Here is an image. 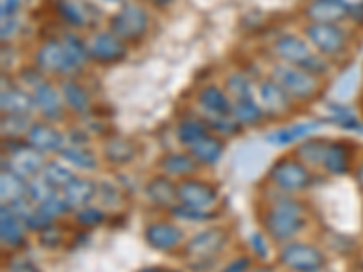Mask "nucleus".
Masks as SVG:
<instances>
[{
  "label": "nucleus",
  "instance_id": "nucleus-1",
  "mask_svg": "<svg viewBox=\"0 0 363 272\" xmlns=\"http://www.w3.org/2000/svg\"><path fill=\"white\" fill-rule=\"evenodd\" d=\"M269 76L274 82L280 84L285 93L296 103L314 102L318 96L322 95L323 79L309 73L303 67L294 66V64H272L271 71H269Z\"/></svg>",
  "mask_w": 363,
  "mask_h": 272
},
{
  "label": "nucleus",
  "instance_id": "nucleus-2",
  "mask_svg": "<svg viewBox=\"0 0 363 272\" xmlns=\"http://www.w3.org/2000/svg\"><path fill=\"white\" fill-rule=\"evenodd\" d=\"M151 13L142 2H125L108 18V29L128 45L140 44L151 31Z\"/></svg>",
  "mask_w": 363,
  "mask_h": 272
},
{
  "label": "nucleus",
  "instance_id": "nucleus-3",
  "mask_svg": "<svg viewBox=\"0 0 363 272\" xmlns=\"http://www.w3.org/2000/svg\"><path fill=\"white\" fill-rule=\"evenodd\" d=\"M33 66L38 67L45 76H58L60 80L77 79L82 73V67L77 66L69 57L60 37H50L38 44L33 55Z\"/></svg>",
  "mask_w": 363,
  "mask_h": 272
},
{
  "label": "nucleus",
  "instance_id": "nucleus-4",
  "mask_svg": "<svg viewBox=\"0 0 363 272\" xmlns=\"http://www.w3.org/2000/svg\"><path fill=\"white\" fill-rule=\"evenodd\" d=\"M303 223V209L294 200L277 202L267 210L264 220L265 231L274 242H287L294 238L301 231Z\"/></svg>",
  "mask_w": 363,
  "mask_h": 272
},
{
  "label": "nucleus",
  "instance_id": "nucleus-5",
  "mask_svg": "<svg viewBox=\"0 0 363 272\" xmlns=\"http://www.w3.org/2000/svg\"><path fill=\"white\" fill-rule=\"evenodd\" d=\"M301 35L307 38L314 51L325 58H338L349 50L351 35L342 24H307Z\"/></svg>",
  "mask_w": 363,
  "mask_h": 272
},
{
  "label": "nucleus",
  "instance_id": "nucleus-6",
  "mask_svg": "<svg viewBox=\"0 0 363 272\" xmlns=\"http://www.w3.org/2000/svg\"><path fill=\"white\" fill-rule=\"evenodd\" d=\"M89 62L96 66H116L129 55V45L109 29H100L87 38Z\"/></svg>",
  "mask_w": 363,
  "mask_h": 272
},
{
  "label": "nucleus",
  "instance_id": "nucleus-7",
  "mask_svg": "<svg viewBox=\"0 0 363 272\" xmlns=\"http://www.w3.org/2000/svg\"><path fill=\"white\" fill-rule=\"evenodd\" d=\"M256 98L267 118H287L296 111V102L269 74L256 82Z\"/></svg>",
  "mask_w": 363,
  "mask_h": 272
},
{
  "label": "nucleus",
  "instance_id": "nucleus-8",
  "mask_svg": "<svg viewBox=\"0 0 363 272\" xmlns=\"http://www.w3.org/2000/svg\"><path fill=\"white\" fill-rule=\"evenodd\" d=\"M9 153V169L13 173L21 174L22 178H31L37 176L44 169V157L42 151L31 147L28 142H22L21 138H11L4 144Z\"/></svg>",
  "mask_w": 363,
  "mask_h": 272
},
{
  "label": "nucleus",
  "instance_id": "nucleus-9",
  "mask_svg": "<svg viewBox=\"0 0 363 272\" xmlns=\"http://www.w3.org/2000/svg\"><path fill=\"white\" fill-rule=\"evenodd\" d=\"M31 95H33L35 111L42 116L44 122L55 124V122H60V120L66 118L67 108L58 84L51 82L50 79L44 80L40 86L31 91Z\"/></svg>",
  "mask_w": 363,
  "mask_h": 272
},
{
  "label": "nucleus",
  "instance_id": "nucleus-10",
  "mask_svg": "<svg viewBox=\"0 0 363 272\" xmlns=\"http://www.w3.org/2000/svg\"><path fill=\"white\" fill-rule=\"evenodd\" d=\"M280 261L293 272H316L323 267L325 258L314 245L293 242L281 247Z\"/></svg>",
  "mask_w": 363,
  "mask_h": 272
},
{
  "label": "nucleus",
  "instance_id": "nucleus-11",
  "mask_svg": "<svg viewBox=\"0 0 363 272\" xmlns=\"http://www.w3.org/2000/svg\"><path fill=\"white\" fill-rule=\"evenodd\" d=\"M271 181L284 191H301L311 183L307 167L298 158H284L271 169Z\"/></svg>",
  "mask_w": 363,
  "mask_h": 272
},
{
  "label": "nucleus",
  "instance_id": "nucleus-12",
  "mask_svg": "<svg viewBox=\"0 0 363 272\" xmlns=\"http://www.w3.org/2000/svg\"><path fill=\"white\" fill-rule=\"evenodd\" d=\"M271 50L272 55L278 58V62L294 64V66L306 64L314 53L307 38L298 33H284L277 37V40L272 42Z\"/></svg>",
  "mask_w": 363,
  "mask_h": 272
},
{
  "label": "nucleus",
  "instance_id": "nucleus-13",
  "mask_svg": "<svg viewBox=\"0 0 363 272\" xmlns=\"http://www.w3.org/2000/svg\"><path fill=\"white\" fill-rule=\"evenodd\" d=\"M218 200V191L202 180H184L178 183V202L191 209L207 210Z\"/></svg>",
  "mask_w": 363,
  "mask_h": 272
},
{
  "label": "nucleus",
  "instance_id": "nucleus-14",
  "mask_svg": "<svg viewBox=\"0 0 363 272\" xmlns=\"http://www.w3.org/2000/svg\"><path fill=\"white\" fill-rule=\"evenodd\" d=\"M57 17L74 31L93 28L96 21V9L82 0H62L55 4Z\"/></svg>",
  "mask_w": 363,
  "mask_h": 272
},
{
  "label": "nucleus",
  "instance_id": "nucleus-15",
  "mask_svg": "<svg viewBox=\"0 0 363 272\" xmlns=\"http://www.w3.org/2000/svg\"><path fill=\"white\" fill-rule=\"evenodd\" d=\"M307 24H342L351 18V13L343 2L329 0H309L301 11Z\"/></svg>",
  "mask_w": 363,
  "mask_h": 272
},
{
  "label": "nucleus",
  "instance_id": "nucleus-16",
  "mask_svg": "<svg viewBox=\"0 0 363 272\" xmlns=\"http://www.w3.org/2000/svg\"><path fill=\"white\" fill-rule=\"evenodd\" d=\"M196 106L203 116H229L233 115V100L229 98L223 86L206 84L196 91Z\"/></svg>",
  "mask_w": 363,
  "mask_h": 272
},
{
  "label": "nucleus",
  "instance_id": "nucleus-17",
  "mask_svg": "<svg viewBox=\"0 0 363 272\" xmlns=\"http://www.w3.org/2000/svg\"><path fill=\"white\" fill-rule=\"evenodd\" d=\"M0 111L2 115H24L31 116L35 111V102L31 91L18 82L2 84L0 91Z\"/></svg>",
  "mask_w": 363,
  "mask_h": 272
},
{
  "label": "nucleus",
  "instance_id": "nucleus-18",
  "mask_svg": "<svg viewBox=\"0 0 363 272\" xmlns=\"http://www.w3.org/2000/svg\"><path fill=\"white\" fill-rule=\"evenodd\" d=\"M60 93L66 102L67 113H73L77 116H86L93 111V96H91L89 89L79 82L77 79H62L58 82Z\"/></svg>",
  "mask_w": 363,
  "mask_h": 272
},
{
  "label": "nucleus",
  "instance_id": "nucleus-19",
  "mask_svg": "<svg viewBox=\"0 0 363 272\" xmlns=\"http://www.w3.org/2000/svg\"><path fill=\"white\" fill-rule=\"evenodd\" d=\"M227 244V232L220 227H211L206 231L194 234L186 244V254L193 258H211L218 254Z\"/></svg>",
  "mask_w": 363,
  "mask_h": 272
},
{
  "label": "nucleus",
  "instance_id": "nucleus-20",
  "mask_svg": "<svg viewBox=\"0 0 363 272\" xmlns=\"http://www.w3.org/2000/svg\"><path fill=\"white\" fill-rule=\"evenodd\" d=\"M144 238L149 244V247L157 249V251H173L184 239V231L174 223L157 222L145 227Z\"/></svg>",
  "mask_w": 363,
  "mask_h": 272
},
{
  "label": "nucleus",
  "instance_id": "nucleus-21",
  "mask_svg": "<svg viewBox=\"0 0 363 272\" xmlns=\"http://www.w3.org/2000/svg\"><path fill=\"white\" fill-rule=\"evenodd\" d=\"M26 142L42 153H50L64 147V135L51 122H33L26 135Z\"/></svg>",
  "mask_w": 363,
  "mask_h": 272
},
{
  "label": "nucleus",
  "instance_id": "nucleus-22",
  "mask_svg": "<svg viewBox=\"0 0 363 272\" xmlns=\"http://www.w3.org/2000/svg\"><path fill=\"white\" fill-rule=\"evenodd\" d=\"M320 125H322V122H296V124L269 132L265 140L271 145H289L294 144V142L306 140L307 136H311L314 131L320 129Z\"/></svg>",
  "mask_w": 363,
  "mask_h": 272
},
{
  "label": "nucleus",
  "instance_id": "nucleus-23",
  "mask_svg": "<svg viewBox=\"0 0 363 272\" xmlns=\"http://www.w3.org/2000/svg\"><path fill=\"white\" fill-rule=\"evenodd\" d=\"M104 158L113 165H125L129 162L135 160L138 154V147L131 138H124V136H113L104 142Z\"/></svg>",
  "mask_w": 363,
  "mask_h": 272
},
{
  "label": "nucleus",
  "instance_id": "nucleus-24",
  "mask_svg": "<svg viewBox=\"0 0 363 272\" xmlns=\"http://www.w3.org/2000/svg\"><path fill=\"white\" fill-rule=\"evenodd\" d=\"M95 181H91L89 178L74 176L62 189L64 200H66L71 209H84V207H87V203L95 198Z\"/></svg>",
  "mask_w": 363,
  "mask_h": 272
},
{
  "label": "nucleus",
  "instance_id": "nucleus-25",
  "mask_svg": "<svg viewBox=\"0 0 363 272\" xmlns=\"http://www.w3.org/2000/svg\"><path fill=\"white\" fill-rule=\"evenodd\" d=\"M223 89L227 91V95L233 102H240V100L255 98L256 96V84L252 79L244 71L235 69L231 73L225 74L223 80Z\"/></svg>",
  "mask_w": 363,
  "mask_h": 272
},
{
  "label": "nucleus",
  "instance_id": "nucleus-26",
  "mask_svg": "<svg viewBox=\"0 0 363 272\" xmlns=\"http://www.w3.org/2000/svg\"><path fill=\"white\" fill-rule=\"evenodd\" d=\"M145 194H147V198L153 203H157V205L171 207V209H173L174 203L178 202V186H174L173 181L167 180L165 176H158L147 181Z\"/></svg>",
  "mask_w": 363,
  "mask_h": 272
},
{
  "label": "nucleus",
  "instance_id": "nucleus-27",
  "mask_svg": "<svg viewBox=\"0 0 363 272\" xmlns=\"http://www.w3.org/2000/svg\"><path fill=\"white\" fill-rule=\"evenodd\" d=\"M0 238L2 244L8 247H17L22 244L24 234H22V222L17 218L9 205H2L0 209Z\"/></svg>",
  "mask_w": 363,
  "mask_h": 272
},
{
  "label": "nucleus",
  "instance_id": "nucleus-28",
  "mask_svg": "<svg viewBox=\"0 0 363 272\" xmlns=\"http://www.w3.org/2000/svg\"><path fill=\"white\" fill-rule=\"evenodd\" d=\"M191 154L199 164L206 165H215L216 162L222 158L223 154V142L220 140L218 136L207 135L203 136L202 140L191 145Z\"/></svg>",
  "mask_w": 363,
  "mask_h": 272
},
{
  "label": "nucleus",
  "instance_id": "nucleus-29",
  "mask_svg": "<svg viewBox=\"0 0 363 272\" xmlns=\"http://www.w3.org/2000/svg\"><path fill=\"white\" fill-rule=\"evenodd\" d=\"M233 116L242 128H252V125L262 124L264 118H267L256 96L255 98L233 102Z\"/></svg>",
  "mask_w": 363,
  "mask_h": 272
},
{
  "label": "nucleus",
  "instance_id": "nucleus-30",
  "mask_svg": "<svg viewBox=\"0 0 363 272\" xmlns=\"http://www.w3.org/2000/svg\"><path fill=\"white\" fill-rule=\"evenodd\" d=\"M330 142L323 140V138H306L296 147L294 154L298 160L306 165H323V158L327 154Z\"/></svg>",
  "mask_w": 363,
  "mask_h": 272
},
{
  "label": "nucleus",
  "instance_id": "nucleus-31",
  "mask_svg": "<svg viewBox=\"0 0 363 272\" xmlns=\"http://www.w3.org/2000/svg\"><path fill=\"white\" fill-rule=\"evenodd\" d=\"M211 135V129L203 118H184L180 124L177 125V138L180 144L191 147L199 140H202L203 136Z\"/></svg>",
  "mask_w": 363,
  "mask_h": 272
},
{
  "label": "nucleus",
  "instance_id": "nucleus-32",
  "mask_svg": "<svg viewBox=\"0 0 363 272\" xmlns=\"http://www.w3.org/2000/svg\"><path fill=\"white\" fill-rule=\"evenodd\" d=\"M0 194H2V202H15V200H21L24 196H28V183H26V178H22L21 174L13 173L11 169L2 171V176H0Z\"/></svg>",
  "mask_w": 363,
  "mask_h": 272
},
{
  "label": "nucleus",
  "instance_id": "nucleus-33",
  "mask_svg": "<svg viewBox=\"0 0 363 272\" xmlns=\"http://www.w3.org/2000/svg\"><path fill=\"white\" fill-rule=\"evenodd\" d=\"M160 167L165 174H173V176H187L193 174L199 169V162L194 160L193 154L184 153H171L165 154L160 160Z\"/></svg>",
  "mask_w": 363,
  "mask_h": 272
},
{
  "label": "nucleus",
  "instance_id": "nucleus-34",
  "mask_svg": "<svg viewBox=\"0 0 363 272\" xmlns=\"http://www.w3.org/2000/svg\"><path fill=\"white\" fill-rule=\"evenodd\" d=\"M60 157L62 160H66L67 164L74 165L77 169H82V171H93L96 169V157L91 151H87L84 145H67V147H62L60 151Z\"/></svg>",
  "mask_w": 363,
  "mask_h": 272
},
{
  "label": "nucleus",
  "instance_id": "nucleus-35",
  "mask_svg": "<svg viewBox=\"0 0 363 272\" xmlns=\"http://www.w3.org/2000/svg\"><path fill=\"white\" fill-rule=\"evenodd\" d=\"M323 167L333 174H345L349 171V151L343 142H330L323 158Z\"/></svg>",
  "mask_w": 363,
  "mask_h": 272
},
{
  "label": "nucleus",
  "instance_id": "nucleus-36",
  "mask_svg": "<svg viewBox=\"0 0 363 272\" xmlns=\"http://www.w3.org/2000/svg\"><path fill=\"white\" fill-rule=\"evenodd\" d=\"M60 40H62L69 57L77 62V66L84 69L87 64H91L89 53H87V38H82L79 33H73V31H67V33L60 35Z\"/></svg>",
  "mask_w": 363,
  "mask_h": 272
},
{
  "label": "nucleus",
  "instance_id": "nucleus-37",
  "mask_svg": "<svg viewBox=\"0 0 363 272\" xmlns=\"http://www.w3.org/2000/svg\"><path fill=\"white\" fill-rule=\"evenodd\" d=\"M31 124H33V122H29V116L2 115L0 131H2V136H4V138L11 140V138H21L22 135H28Z\"/></svg>",
  "mask_w": 363,
  "mask_h": 272
},
{
  "label": "nucleus",
  "instance_id": "nucleus-38",
  "mask_svg": "<svg viewBox=\"0 0 363 272\" xmlns=\"http://www.w3.org/2000/svg\"><path fill=\"white\" fill-rule=\"evenodd\" d=\"M40 176L44 178L50 186H53L55 189H64V187L73 180V173H71L67 167L60 165L58 162H50V164L44 165Z\"/></svg>",
  "mask_w": 363,
  "mask_h": 272
},
{
  "label": "nucleus",
  "instance_id": "nucleus-39",
  "mask_svg": "<svg viewBox=\"0 0 363 272\" xmlns=\"http://www.w3.org/2000/svg\"><path fill=\"white\" fill-rule=\"evenodd\" d=\"M202 118L206 120L211 131L220 132V135L233 136V135H236V132L242 131V125L236 122L235 116L233 115H229V116H202Z\"/></svg>",
  "mask_w": 363,
  "mask_h": 272
},
{
  "label": "nucleus",
  "instance_id": "nucleus-40",
  "mask_svg": "<svg viewBox=\"0 0 363 272\" xmlns=\"http://www.w3.org/2000/svg\"><path fill=\"white\" fill-rule=\"evenodd\" d=\"M55 191H57V189H55L53 186H50V183H48V181H45L42 176L35 178L31 183H28L29 200H31V202H35V203H38V205H40V203H44L45 200L50 198V196H53Z\"/></svg>",
  "mask_w": 363,
  "mask_h": 272
},
{
  "label": "nucleus",
  "instance_id": "nucleus-41",
  "mask_svg": "<svg viewBox=\"0 0 363 272\" xmlns=\"http://www.w3.org/2000/svg\"><path fill=\"white\" fill-rule=\"evenodd\" d=\"M67 207L69 205H67V202L64 200L62 194L55 193L53 196H50V198L45 200L44 203H40V205H38V209H40L42 212H44V215L48 216L50 220H55V218H58V216H62L64 212L67 210Z\"/></svg>",
  "mask_w": 363,
  "mask_h": 272
},
{
  "label": "nucleus",
  "instance_id": "nucleus-42",
  "mask_svg": "<svg viewBox=\"0 0 363 272\" xmlns=\"http://www.w3.org/2000/svg\"><path fill=\"white\" fill-rule=\"evenodd\" d=\"M44 80H48L45 79V74L42 73L38 67H35L33 64L28 67H24V69H21V73H18V84H21V86H24L26 89H29V91H33L35 87L40 86Z\"/></svg>",
  "mask_w": 363,
  "mask_h": 272
},
{
  "label": "nucleus",
  "instance_id": "nucleus-43",
  "mask_svg": "<svg viewBox=\"0 0 363 272\" xmlns=\"http://www.w3.org/2000/svg\"><path fill=\"white\" fill-rule=\"evenodd\" d=\"M38 242H40L42 247H45V249H57L58 245L64 242L62 229L57 225L45 227L44 231L38 232Z\"/></svg>",
  "mask_w": 363,
  "mask_h": 272
},
{
  "label": "nucleus",
  "instance_id": "nucleus-44",
  "mask_svg": "<svg viewBox=\"0 0 363 272\" xmlns=\"http://www.w3.org/2000/svg\"><path fill=\"white\" fill-rule=\"evenodd\" d=\"M300 67H303V69L309 71V73L316 74V76H320V79H323V76H325V74H329V71H330L329 58L322 57V55H318L316 51H314L313 57H311L306 64H301Z\"/></svg>",
  "mask_w": 363,
  "mask_h": 272
},
{
  "label": "nucleus",
  "instance_id": "nucleus-45",
  "mask_svg": "<svg viewBox=\"0 0 363 272\" xmlns=\"http://www.w3.org/2000/svg\"><path fill=\"white\" fill-rule=\"evenodd\" d=\"M77 222L82 227H96L104 222V212L96 207H84L77 212Z\"/></svg>",
  "mask_w": 363,
  "mask_h": 272
},
{
  "label": "nucleus",
  "instance_id": "nucleus-46",
  "mask_svg": "<svg viewBox=\"0 0 363 272\" xmlns=\"http://www.w3.org/2000/svg\"><path fill=\"white\" fill-rule=\"evenodd\" d=\"M9 272H40L33 261L26 260V258H15L9 261Z\"/></svg>",
  "mask_w": 363,
  "mask_h": 272
},
{
  "label": "nucleus",
  "instance_id": "nucleus-47",
  "mask_svg": "<svg viewBox=\"0 0 363 272\" xmlns=\"http://www.w3.org/2000/svg\"><path fill=\"white\" fill-rule=\"evenodd\" d=\"M249 267H251V260H249L247 256H242V258L233 260L222 272H247Z\"/></svg>",
  "mask_w": 363,
  "mask_h": 272
},
{
  "label": "nucleus",
  "instance_id": "nucleus-48",
  "mask_svg": "<svg viewBox=\"0 0 363 272\" xmlns=\"http://www.w3.org/2000/svg\"><path fill=\"white\" fill-rule=\"evenodd\" d=\"M21 2H22V0H2V8H0V15H2V21L13 18V15L17 13Z\"/></svg>",
  "mask_w": 363,
  "mask_h": 272
},
{
  "label": "nucleus",
  "instance_id": "nucleus-49",
  "mask_svg": "<svg viewBox=\"0 0 363 272\" xmlns=\"http://www.w3.org/2000/svg\"><path fill=\"white\" fill-rule=\"evenodd\" d=\"M251 244L252 247H255V252H258L260 258H265V256H267V245H265V239L262 238L260 234H252Z\"/></svg>",
  "mask_w": 363,
  "mask_h": 272
},
{
  "label": "nucleus",
  "instance_id": "nucleus-50",
  "mask_svg": "<svg viewBox=\"0 0 363 272\" xmlns=\"http://www.w3.org/2000/svg\"><path fill=\"white\" fill-rule=\"evenodd\" d=\"M142 2H144V4H147L149 8L160 9V11H162V9L171 8V6H173L177 0H142Z\"/></svg>",
  "mask_w": 363,
  "mask_h": 272
},
{
  "label": "nucleus",
  "instance_id": "nucleus-51",
  "mask_svg": "<svg viewBox=\"0 0 363 272\" xmlns=\"http://www.w3.org/2000/svg\"><path fill=\"white\" fill-rule=\"evenodd\" d=\"M102 2H106V4L122 6V4H125V2H129V0H102Z\"/></svg>",
  "mask_w": 363,
  "mask_h": 272
},
{
  "label": "nucleus",
  "instance_id": "nucleus-52",
  "mask_svg": "<svg viewBox=\"0 0 363 272\" xmlns=\"http://www.w3.org/2000/svg\"><path fill=\"white\" fill-rule=\"evenodd\" d=\"M140 272H177V271H165V268L153 267V268H144V271H140Z\"/></svg>",
  "mask_w": 363,
  "mask_h": 272
},
{
  "label": "nucleus",
  "instance_id": "nucleus-53",
  "mask_svg": "<svg viewBox=\"0 0 363 272\" xmlns=\"http://www.w3.org/2000/svg\"><path fill=\"white\" fill-rule=\"evenodd\" d=\"M358 183L363 187V164L359 165V169H358Z\"/></svg>",
  "mask_w": 363,
  "mask_h": 272
},
{
  "label": "nucleus",
  "instance_id": "nucleus-54",
  "mask_svg": "<svg viewBox=\"0 0 363 272\" xmlns=\"http://www.w3.org/2000/svg\"><path fill=\"white\" fill-rule=\"evenodd\" d=\"M251 272H274V271L269 267H262V268H255V271H251Z\"/></svg>",
  "mask_w": 363,
  "mask_h": 272
},
{
  "label": "nucleus",
  "instance_id": "nucleus-55",
  "mask_svg": "<svg viewBox=\"0 0 363 272\" xmlns=\"http://www.w3.org/2000/svg\"><path fill=\"white\" fill-rule=\"evenodd\" d=\"M48 2H53V6H55V4H58V2H62V0H48Z\"/></svg>",
  "mask_w": 363,
  "mask_h": 272
},
{
  "label": "nucleus",
  "instance_id": "nucleus-56",
  "mask_svg": "<svg viewBox=\"0 0 363 272\" xmlns=\"http://www.w3.org/2000/svg\"><path fill=\"white\" fill-rule=\"evenodd\" d=\"M329 2H343V0H329Z\"/></svg>",
  "mask_w": 363,
  "mask_h": 272
}]
</instances>
